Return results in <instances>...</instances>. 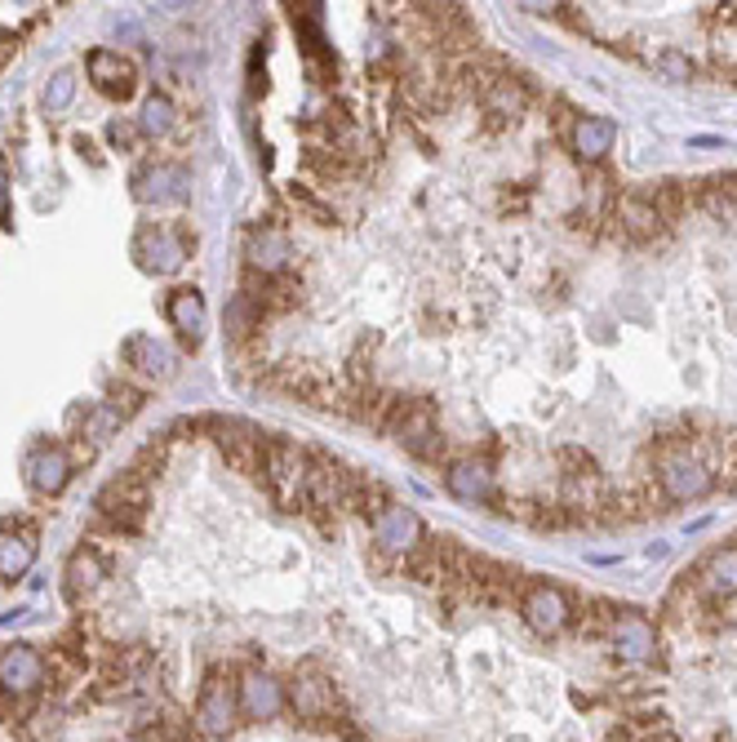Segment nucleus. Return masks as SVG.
<instances>
[{
  "mask_svg": "<svg viewBox=\"0 0 737 742\" xmlns=\"http://www.w3.org/2000/svg\"><path fill=\"white\" fill-rule=\"evenodd\" d=\"M657 72H666L671 81H689V76H693V62H689L680 49H666V54H657Z\"/></svg>",
  "mask_w": 737,
  "mask_h": 742,
  "instance_id": "26",
  "label": "nucleus"
},
{
  "mask_svg": "<svg viewBox=\"0 0 737 742\" xmlns=\"http://www.w3.org/2000/svg\"><path fill=\"white\" fill-rule=\"evenodd\" d=\"M32 529H19V533H0V578H23L32 556H36V543H32Z\"/></svg>",
  "mask_w": 737,
  "mask_h": 742,
  "instance_id": "21",
  "label": "nucleus"
},
{
  "mask_svg": "<svg viewBox=\"0 0 737 742\" xmlns=\"http://www.w3.org/2000/svg\"><path fill=\"white\" fill-rule=\"evenodd\" d=\"M289 694L276 676H266V671H245L240 676V716L245 720H276L285 711Z\"/></svg>",
  "mask_w": 737,
  "mask_h": 742,
  "instance_id": "9",
  "label": "nucleus"
},
{
  "mask_svg": "<svg viewBox=\"0 0 737 742\" xmlns=\"http://www.w3.org/2000/svg\"><path fill=\"white\" fill-rule=\"evenodd\" d=\"M444 485H449V494L462 498V503H489V498H494V471H489V462H480V458H462V462H453V467L444 471Z\"/></svg>",
  "mask_w": 737,
  "mask_h": 742,
  "instance_id": "13",
  "label": "nucleus"
},
{
  "mask_svg": "<svg viewBox=\"0 0 737 742\" xmlns=\"http://www.w3.org/2000/svg\"><path fill=\"white\" fill-rule=\"evenodd\" d=\"M609 640H614V649H618V658L622 662H653V649H657V632H653V623L640 614V610H622V614H614V623H609Z\"/></svg>",
  "mask_w": 737,
  "mask_h": 742,
  "instance_id": "8",
  "label": "nucleus"
},
{
  "mask_svg": "<svg viewBox=\"0 0 737 742\" xmlns=\"http://www.w3.org/2000/svg\"><path fill=\"white\" fill-rule=\"evenodd\" d=\"M72 94H76V76H72V72H54V81L45 85V107H49V111H62L67 103H72Z\"/></svg>",
  "mask_w": 737,
  "mask_h": 742,
  "instance_id": "24",
  "label": "nucleus"
},
{
  "mask_svg": "<svg viewBox=\"0 0 737 742\" xmlns=\"http://www.w3.org/2000/svg\"><path fill=\"white\" fill-rule=\"evenodd\" d=\"M489 107L498 111V116H520L524 111V103H528V94H524V85L520 81H511V76H498L494 85H489Z\"/></svg>",
  "mask_w": 737,
  "mask_h": 742,
  "instance_id": "22",
  "label": "nucleus"
},
{
  "mask_svg": "<svg viewBox=\"0 0 737 742\" xmlns=\"http://www.w3.org/2000/svg\"><path fill=\"white\" fill-rule=\"evenodd\" d=\"M307 467H311L307 449H298L289 440H266V449H262V485L285 511H302Z\"/></svg>",
  "mask_w": 737,
  "mask_h": 742,
  "instance_id": "2",
  "label": "nucleus"
},
{
  "mask_svg": "<svg viewBox=\"0 0 737 742\" xmlns=\"http://www.w3.org/2000/svg\"><path fill=\"white\" fill-rule=\"evenodd\" d=\"M702 591L715 596V600L737 596V547H724V552H715V556L706 561V569H702Z\"/></svg>",
  "mask_w": 737,
  "mask_h": 742,
  "instance_id": "20",
  "label": "nucleus"
},
{
  "mask_svg": "<svg viewBox=\"0 0 737 742\" xmlns=\"http://www.w3.org/2000/svg\"><path fill=\"white\" fill-rule=\"evenodd\" d=\"M124 356H129V361L143 356V369H147V374H169V369H174V356H169L156 339H129V343H124Z\"/></svg>",
  "mask_w": 737,
  "mask_h": 742,
  "instance_id": "23",
  "label": "nucleus"
},
{
  "mask_svg": "<svg viewBox=\"0 0 737 742\" xmlns=\"http://www.w3.org/2000/svg\"><path fill=\"white\" fill-rule=\"evenodd\" d=\"M369 529H373L382 552H414L423 543V520L409 507H400V503H391L382 516H373Z\"/></svg>",
  "mask_w": 737,
  "mask_h": 742,
  "instance_id": "10",
  "label": "nucleus"
},
{
  "mask_svg": "<svg viewBox=\"0 0 737 742\" xmlns=\"http://www.w3.org/2000/svg\"><path fill=\"white\" fill-rule=\"evenodd\" d=\"M187 169L169 165V161H156V165H143L139 174H133V196L139 200H156V205H165V200H174V205H182L187 200Z\"/></svg>",
  "mask_w": 737,
  "mask_h": 742,
  "instance_id": "11",
  "label": "nucleus"
},
{
  "mask_svg": "<svg viewBox=\"0 0 737 742\" xmlns=\"http://www.w3.org/2000/svg\"><path fill=\"white\" fill-rule=\"evenodd\" d=\"M107 133H111V143H116V148H133V139H139V129L124 125V120H116Z\"/></svg>",
  "mask_w": 737,
  "mask_h": 742,
  "instance_id": "27",
  "label": "nucleus"
},
{
  "mask_svg": "<svg viewBox=\"0 0 737 742\" xmlns=\"http://www.w3.org/2000/svg\"><path fill=\"white\" fill-rule=\"evenodd\" d=\"M85 67H90V81H94L103 94H111V98H129V94H133V81H139L133 62L120 58L116 49H94Z\"/></svg>",
  "mask_w": 737,
  "mask_h": 742,
  "instance_id": "12",
  "label": "nucleus"
},
{
  "mask_svg": "<svg viewBox=\"0 0 737 742\" xmlns=\"http://www.w3.org/2000/svg\"><path fill=\"white\" fill-rule=\"evenodd\" d=\"M169 125H174L169 98H147V107H143V129H147V133H169Z\"/></svg>",
  "mask_w": 737,
  "mask_h": 742,
  "instance_id": "25",
  "label": "nucleus"
},
{
  "mask_svg": "<svg viewBox=\"0 0 737 742\" xmlns=\"http://www.w3.org/2000/svg\"><path fill=\"white\" fill-rule=\"evenodd\" d=\"M618 227H622L631 240H653V236L666 227V219L657 214L653 196H644V191H627V196H622V205H618Z\"/></svg>",
  "mask_w": 737,
  "mask_h": 742,
  "instance_id": "14",
  "label": "nucleus"
},
{
  "mask_svg": "<svg viewBox=\"0 0 737 742\" xmlns=\"http://www.w3.org/2000/svg\"><path fill=\"white\" fill-rule=\"evenodd\" d=\"M165 316H169V325L182 333L191 348L200 343V329H205V298H200V290H178L165 303Z\"/></svg>",
  "mask_w": 737,
  "mask_h": 742,
  "instance_id": "17",
  "label": "nucleus"
},
{
  "mask_svg": "<svg viewBox=\"0 0 737 742\" xmlns=\"http://www.w3.org/2000/svg\"><path fill=\"white\" fill-rule=\"evenodd\" d=\"M107 578V561L98 556V547H76L72 565H67V596L81 600V591H94Z\"/></svg>",
  "mask_w": 737,
  "mask_h": 742,
  "instance_id": "19",
  "label": "nucleus"
},
{
  "mask_svg": "<svg viewBox=\"0 0 737 742\" xmlns=\"http://www.w3.org/2000/svg\"><path fill=\"white\" fill-rule=\"evenodd\" d=\"M569 143H573V152H578L582 161H605V156L614 152V143H618V129H614V120H605V116H578Z\"/></svg>",
  "mask_w": 737,
  "mask_h": 742,
  "instance_id": "16",
  "label": "nucleus"
},
{
  "mask_svg": "<svg viewBox=\"0 0 737 742\" xmlns=\"http://www.w3.org/2000/svg\"><path fill=\"white\" fill-rule=\"evenodd\" d=\"M382 432H387L400 449H409L414 458H423V462H431V458L444 454V436H440V423H436V414H431L427 400H405V396H400Z\"/></svg>",
  "mask_w": 737,
  "mask_h": 742,
  "instance_id": "3",
  "label": "nucleus"
},
{
  "mask_svg": "<svg viewBox=\"0 0 737 742\" xmlns=\"http://www.w3.org/2000/svg\"><path fill=\"white\" fill-rule=\"evenodd\" d=\"M67 476H72V458H67V449L58 445H45L27 458V481L36 494H58L67 485Z\"/></svg>",
  "mask_w": 737,
  "mask_h": 742,
  "instance_id": "15",
  "label": "nucleus"
},
{
  "mask_svg": "<svg viewBox=\"0 0 737 742\" xmlns=\"http://www.w3.org/2000/svg\"><path fill=\"white\" fill-rule=\"evenodd\" d=\"M0 223H10V214H5V178H0Z\"/></svg>",
  "mask_w": 737,
  "mask_h": 742,
  "instance_id": "28",
  "label": "nucleus"
},
{
  "mask_svg": "<svg viewBox=\"0 0 737 742\" xmlns=\"http://www.w3.org/2000/svg\"><path fill=\"white\" fill-rule=\"evenodd\" d=\"M285 262H289V240L281 236V232H253L249 236V267H258L262 276H281L285 272Z\"/></svg>",
  "mask_w": 737,
  "mask_h": 742,
  "instance_id": "18",
  "label": "nucleus"
},
{
  "mask_svg": "<svg viewBox=\"0 0 737 742\" xmlns=\"http://www.w3.org/2000/svg\"><path fill=\"white\" fill-rule=\"evenodd\" d=\"M520 614H524L528 632H538V636H560V632L569 627V619H573V604H569V596H564L560 587L538 582V587L524 591Z\"/></svg>",
  "mask_w": 737,
  "mask_h": 742,
  "instance_id": "5",
  "label": "nucleus"
},
{
  "mask_svg": "<svg viewBox=\"0 0 737 742\" xmlns=\"http://www.w3.org/2000/svg\"><path fill=\"white\" fill-rule=\"evenodd\" d=\"M133 254H139V262L147 267V272H178L182 258H187V236L156 223V227H143L139 240H133Z\"/></svg>",
  "mask_w": 737,
  "mask_h": 742,
  "instance_id": "7",
  "label": "nucleus"
},
{
  "mask_svg": "<svg viewBox=\"0 0 737 742\" xmlns=\"http://www.w3.org/2000/svg\"><path fill=\"white\" fill-rule=\"evenodd\" d=\"M36 690H45V653L32 645H5L0 649V694L27 698Z\"/></svg>",
  "mask_w": 737,
  "mask_h": 742,
  "instance_id": "6",
  "label": "nucleus"
},
{
  "mask_svg": "<svg viewBox=\"0 0 737 742\" xmlns=\"http://www.w3.org/2000/svg\"><path fill=\"white\" fill-rule=\"evenodd\" d=\"M715 485L711 467L702 458H693L689 449H666L657 454V490L662 498L671 503H693V498H706Z\"/></svg>",
  "mask_w": 737,
  "mask_h": 742,
  "instance_id": "4",
  "label": "nucleus"
},
{
  "mask_svg": "<svg viewBox=\"0 0 737 742\" xmlns=\"http://www.w3.org/2000/svg\"><path fill=\"white\" fill-rule=\"evenodd\" d=\"M236 720H240V685H236L231 671L214 667L195 694L191 729H195V738H227L236 729Z\"/></svg>",
  "mask_w": 737,
  "mask_h": 742,
  "instance_id": "1",
  "label": "nucleus"
}]
</instances>
